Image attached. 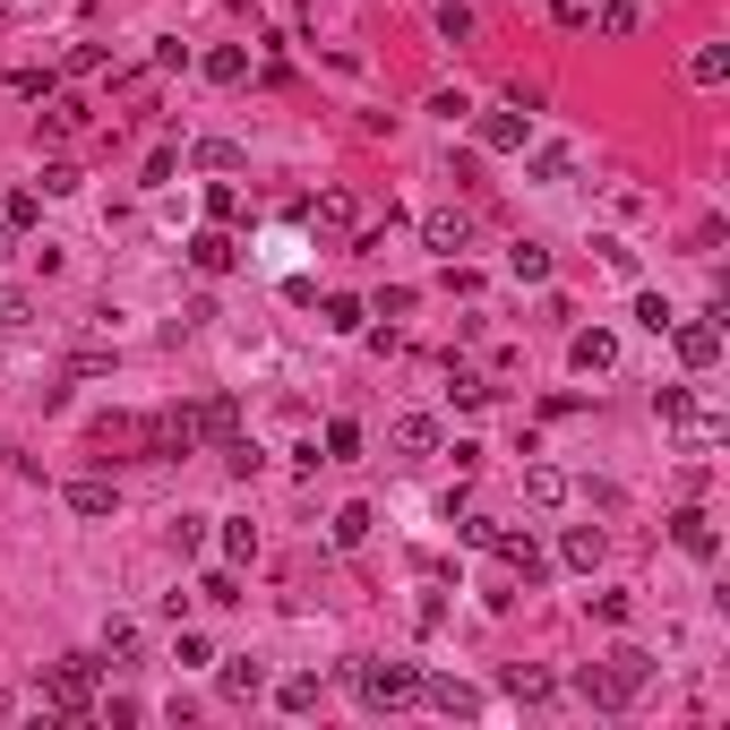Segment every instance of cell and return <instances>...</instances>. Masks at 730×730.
<instances>
[{
    "instance_id": "obj_1",
    "label": "cell",
    "mask_w": 730,
    "mask_h": 730,
    "mask_svg": "<svg viewBox=\"0 0 730 730\" xmlns=\"http://www.w3.org/2000/svg\"><path fill=\"white\" fill-rule=\"evenodd\" d=\"M645 679H653V653H636V645H619V653H601V662H585V704H601V713H619V704L645 697Z\"/></svg>"
},
{
    "instance_id": "obj_2",
    "label": "cell",
    "mask_w": 730,
    "mask_h": 730,
    "mask_svg": "<svg viewBox=\"0 0 730 730\" xmlns=\"http://www.w3.org/2000/svg\"><path fill=\"white\" fill-rule=\"evenodd\" d=\"M43 697H52V722H78L95 704V653H69V662L43 670Z\"/></svg>"
},
{
    "instance_id": "obj_3",
    "label": "cell",
    "mask_w": 730,
    "mask_h": 730,
    "mask_svg": "<svg viewBox=\"0 0 730 730\" xmlns=\"http://www.w3.org/2000/svg\"><path fill=\"white\" fill-rule=\"evenodd\" d=\"M353 679H362V704H378V713H396V704L422 697V670L413 662H362Z\"/></svg>"
},
{
    "instance_id": "obj_4",
    "label": "cell",
    "mask_w": 730,
    "mask_h": 730,
    "mask_svg": "<svg viewBox=\"0 0 730 730\" xmlns=\"http://www.w3.org/2000/svg\"><path fill=\"white\" fill-rule=\"evenodd\" d=\"M138 438H146V456H190V447H206L199 438V404H164L155 422H138Z\"/></svg>"
},
{
    "instance_id": "obj_5",
    "label": "cell",
    "mask_w": 730,
    "mask_h": 730,
    "mask_svg": "<svg viewBox=\"0 0 730 730\" xmlns=\"http://www.w3.org/2000/svg\"><path fill=\"white\" fill-rule=\"evenodd\" d=\"M670 344H679V362H688V369H713V362H722V327H713V310H704V318H670Z\"/></svg>"
},
{
    "instance_id": "obj_6",
    "label": "cell",
    "mask_w": 730,
    "mask_h": 730,
    "mask_svg": "<svg viewBox=\"0 0 730 730\" xmlns=\"http://www.w3.org/2000/svg\"><path fill=\"white\" fill-rule=\"evenodd\" d=\"M525 130H533V112H516V103H507V112H481L473 146H481V155H525Z\"/></svg>"
},
{
    "instance_id": "obj_7",
    "label": "cell",
    "mask_w": 730,
    "mask_h": 730,
    "mask_svg": "<svg viewBox=\"0 0 730 730\" xmlns=\"http://www.w3.org/2000/svg\"><path fill=\"white\" fill-rule=\"evenodd\" d=\"M670 541H679L688 559H713V550H722V533H713V507H697V498H688V507L670 516Z\"/></svg>"
},
{
    "instance_id": "obj_8",
    "label": "cell",
    "mask_w": 730,
    "mask_h": 730,
    "mask_svg": "<svg viewBox=\"0 0 730 730\" xmlns=\"http://www.w3.org/2000/svg\"><path fill=\"white\" fill-rule=\"evenodd\" d=\"M310 233H327V241H353V233H362V206H353V190L310 199Z\"/></svg>"
},
{
    "instance_id": "obj_9",
    "label": "cell",
    "mask_w": 730,
    "mask_h": 730,
    "mask_svg": "<svg viewBox=\"0 0 730 730\" xmlns=\"http://www.w3.org/2000/svg\"><path fill=\"white\" fill-rule=\"evenodd\" d=\"M567 362L585 369V378L619 369V335H610V327H576V335H567Z\"/></svg>"
},
{
    "instance_id": "obj_10",
    "label": "cell",
    "mask_w": 730,
    "mask_h": 730,
    "mask_svg": "<svg viewBox=\"0 0 730 730\" xmlns=\"http://www.w3.org/2000/svg\"><path fill=\"white\" fill-rule=\"evenodd\" d=\"M490 550L507 559V576H525V585H541V576H550V559L533 550V533H507V525H498V541H490Z\"/></svg>"
},
{
    "instance_id": "obj_11",
    "label": "cell",
    "mask_w": 730,
    "mask_h": 730,
    "mask_svg": "<svg viewBox=\"0 0 730 730\" xmlns=\"http://www.w3.org/2000/svg\"><path fill=\"white\" fill-rule=\"evenodd\" d=\"M422 241H430L438 258H456V250H473V215H465V206H438L430 224H422Z\"/></svg>"
},
{
    "instance_id": "obj_12",
    "label": "cell",
    "mask_w": 730,
    "mask_h": 730,
    "mask_svg": "<svg viewBox=\"0 0 730 730\" xmlns=\"http://www.w3.org/2000/svg\"><path fill=\"white\" fill-rule=\"evenodd\" d=\"M585 27H594L601 43H628V34L645 27V9H636V0H594V18H585Z\"/></svg>"
},
{
    "instance_id": "obj_13",
    "label": "cell",
    "mask_w": 730,
    "mask_h": 730,
    "mask_svg": "<svg viewBox=\"0 0 730 730\" xmlns=\"http://www.w3.org/2000/svg\"><path fill=\"white\" fill-rule=\"evenodd\" d=\"M525 498L541 507V516H550V507H567V498H576V481H567L559 465H525Z\"/></svg>"
},
{
    "instance_id": "obj_14",
    "label": "cell",
    "mask_w": 730,
    "mask_h": 730,
    "mask_svg": "<svg viewBox=\"0 0 730 730\" xmlns=\"http://www.w3.org/2000/svg\"><path fill=\"white\" fill-rule=\"evenodd\" d=\"M567 172H576V146H559V138H550V146H533V164H525V181H533V190H559Z\"/></svg>"
},
{
    "instance_id": "obj_15",
    "label": "cell",
    "mask_w": 730,
    "mask_h": 730,
    "mask_svg": "<svg viewBox=\"0 0 730 730\" xmlns=\"http://www.w3.org/2000/svg\"><path fill=\"white\" fill-rule=\"evenodd\" d=\"M498 688H507L516 704H550V688H559V679H550L541 662H507V679H498Z\"/></svg>"
},
{
    "instance_id": "obj_16",
    "label": "cell",
    "mask_w": 730,
    "mask_h": 730,
    "mask_svg": "<svg viewBox=\"0 0 730 730\" xmlns=\"http://www.w3.org/2000/svg\"><path fill=\"white\" fill-rule=\"evenodd\" d=\"M199 438L233 447V438H241V404H233V396H206V404H199Z\"/></svg>"
},
{
    "instance_id": "obj_17",
    "label": "cell",
    "mask_w": 730,
    "mask_h": 730,
    "mask_svg": "<svg viewBox=\"0 0 730 730\" xmlns=\"http://www.w3.org/2000/svg\"><path fill=\"white\" fill-rule=\"evenodd\" d=\"M121 507V490L103 481V473H87V481H69V516H112Z\"/></svg>"
},
{
    "instance_id": "obj_18",
    "label": "cell",
    "mask_w": 730,
    "mask_h": 730,
    "mask_svg": "<svg viewBox=\"0 0 730 730\" xmlns=\"http://www.w3.org/2000/svg\"><path fill=\"white\" fill-rule=\"evenodd\" d=\"M233 258H241L233 233H199L190 241V266H199V275H233Z\"/></svg>"
},
{
    "instance_id": "obj_19",
    "label": "cell",
    "mask_w": 730,
    "mask_h": 730,
    "mask_svg": "<svg viewBox=\"0 0 730 730\" xmlns=\"http://www.w3.org/2000/svg\"><path fill=\"white\" fill-rule=\"evenodd\" d=\"M422 697H430L438 713H456V722H465V713H481V697H473L465 679H422Z\"/></svg>"
},
{
    "instance_id": "obj_20",
    "label": "cell",
    "mask_w": 730,
    "mask_h": 730,
    "mask_svg": "<svg viewBox=\"0 0 730 730\" xmlns=\"http://www.w3.org/2000/svg\"><path fill=\"white\" fill-rule=\"evenodd\" d=\"M396 456H438V422L430 413H404L396 422Z\"/></svg>"
},
{
    "instance_id": "obj_21",
    "label": "cell",
    "mask_w": 730,
    "mask_h": 730,
    "mask_svg": "<svg viewBox=\"0 0 730 730\" xmlns=\"http://www.w3.org/2000/svg\"><path fill=\"white\" fill-rule=\"evenodd\" d=\"M369 525H378V516H369V507H362V498H353V507H335V550H362V541H369Z\"/></svg>"
},
{
    "instance_id": "obj_22",
    "label": "cell",
    "mask_w": 730,
    "mask_h": 730,
    "mask_svg": "<svg viewBox=\"0 0 730 730\" xmlns=\"http://www.w3.org/2000/svg\"><path fill=\"white\" fill-rule=\"evenodd\" d=\"M507 275H516V284H550V250H541V241H516V250H507Z\"/></svg>"
},
{
    "instance_id": "obj_23",
    "label": "cell",
    "mask_w": 730,
    "mask_h": 730,
    "mask_svg": "<svg viewBox=\"0 0 730 730\" xmlns=\"http://www.w3.org/2000/svg\"><path fill=\"white\" fill-rule=\"evenodd\" d=\"M43 130L78 138V130H87V103H78V95H43Z\"/></svg>"
},
{
    "instance_id": "obj_24",
    "label": "cell",
    "mask_w": 730,
    "mask_h": 730,
    "mask_svg": "<svg viewBox=\"0 0 730 730\" xmlns=\"http://www.w3.org/2000/svg\"><path fill=\"white\" fill-rule=\"evenodd\" d=\"M601 550H610V541H601V525H576V533L559 541V559H567V567H601Z\"/></svg>"
},
{
    "instance_id": "obj_25",
    "label": "cell",
    "mask_w": 730,
    "mask_h": 730,
    "mask_svg": "<svg viewBox=\"0 0 730 730\" xmlns=\"http://www.w3.org/2000/svg\"><path fill=\"white\" fill-rule=\"evenodd\" d=\"M206 78H215V87H241V78H250V52H241V43H215V52H206Z\"/></svg>"
},
{
    "instance_id": "obj_26",
    "label": "cell",
    "mask_w": 730,
    "mask_h": 730,
    "mask_svg": "<svg viewBox=\"0 0 730 730\" xmlns=\"http://www.w3.org/2000/svg\"><path fill=\"white\" fill-rule=\"evenodd\" d=\"M190 164H199V172H241V146H233V138H199Z\"/></svg>"
},
{
    "instance_id": "obj_27",
    "label": "cell",
    "mask_w": 730,
    "mask_h": 730,
    "mask_svg": "<svg viewBox=\"0 0 730 730\" xmlns=\"http://www.w3.org/2000/svg\"><path fill=\"white\" fill-rule=\"evenodd\" d=\"M688 78H697V87H722V78H730V43H697Z\"/></svg>"
},
{
    "instance_id": "obj_28",
    "label": "cell",
    "mask_w": 730,
    "mask_h": 730,
    "mask_svg": "<svg viewBox=\"0 0 730 730\" xmlns=\"http://www.w3.org/2000/svg\"><path fill=\"white\" fill-rule=\"evenodd\" d=\"M258 688H266V670H258V662H224V697H233V704H250Z\"/></svg>"
},
{
    "instance_id": "obj_29",
    "label": "cell",
    "mask_w": 730,
    "mask_h": 730,
    "mask_svg": "<svg viewBox=\"0 0 730 730\" xmlns=\"http://www.w3.org/2000/svg\"><path fill=\"white\" fill-rule=\"evenodd\" d=\"M362 456V422H327V465H353Z\"/></svg>"
},
{
    "instance_id": "obj_30",
    "label": "cell",
    "mask_w": 730,
    "mask_h": 730,
    "mask_svg": "<svg viewBox=\"0 0 730 730\" xmlns=\"http://www.w3.org/2000/svg\"><path fill=\"white\" fill-rule=\"evenodd\" d=\"M275 704H284V713H310V704H318V670H301V679H284V688H275Z\"/></svg>"
},
{
    "instance_id": "obj_31",
    "label": "cell",
    "mask_w": 730,
    "mask_h": 730,
    "mask_svg": "<svg viewBox=\"0 0 730 730\" xmlns=\"http://www.w3.org/2000/svg\"><path fill=\"white\" fill-rule=\"evenodd\" d=\"M27 327H34V301L0 284V335H27Z\"/></svg>"
},
{
    "instance_id": "obj_32",
    "label": "cell",
    "mask_w": 730,
    "mask_h": 730,
    "mask_svg": "<svg viewBox=\"0 0 730 730\" xmlns=\"http://www.w3.org/2000/svg\"><path fill=\"white\" fill-rule=\"evenodd\" d=\"M0 224L27 233V224H34V190H0Z\"/></svg>"
},
{
    "instance_id": "obj_33",
    "label": "cell",
    "mask_w": 730,
    "mask_h": 730,
    "mask_svg": "<svg viewBox=\"0 0 730 730\" xmlns=\"http://www.w3.org/2000/svg\"><path fill=\"white\" fill-rule=\"evenodd\" d=\"M224 559H258V525H250V516L224 525Z\"/></svg>"
},
{
    "instance_id": "obj_34",
    "label": "cell",
    "mask_w": 730,
    "mask_h": 730,
    "mask_svg": "<svg viewBox=\"0 0 730 730\" xmlns=\"http://www.w3.org/2000/svg\"><path fill=\"white\" fill-rule=\"evenodd\" d=\"M172 662H181V670H206V662H215V645H206L199 628H181V645H172Z\"/></svg>"
},
{
    "instance_id": "obj_35",
    "label": "cell",
    "mask_w": 730,
    "mask_h": 730,
    "mask_svg": "<svg viewBox=\"0 0 730 730\" xmlns=\"http://www.w3.org/2000/svg\"><path fill=\"white\" fill-rule=\"evenodd\" d=\"M438 34H447V43H465V34H473V9H465V0H438Z\"/></svg>"
},
{
    "instance_id": "obj_36",
    "label": "cell",
    "mask_w": 730,
    "mask_h": 730,
    "mask_svg": "<svg viewBox=\"0 0 730 730\" xmlns=\"http://www.w3.org/2000/svg\"><path fill=\"white\" fill-rule=\"evenodd\" d=\"M670 318H679V310H670V301H662V293H636V327H653V335H662V327H670Z\"/></svg>"
},
{
    "instance_id": "obj_37",
    "label": "cell",
    "mask_w": 730,
    "mask_h": 730,
    "mask_svg": "<svg viewBox=\"0 0 730 730\" xmlns=\"http://www.w3.org/2000/svg\"><path fill=\"white\" fill-rule=\"evenodd\" d=\"M103 653H121V662H130V653H138V619H103Z\"/></svg>"
},
{
    "instance_id": "obj_38",
    "label": "cell",
    "mask_w": 730,
    "mask_h": 730,
    "mask_svg": "<svg viewBox=\"0 0 730 730\" xmlns=\"http://www.w3.org/2000/svg\"><path fill=\"white\" fill-rule=\"evenodd\" d=\"M327 327H335V335H362V301L335 293V301H327Z\"/></svg>"
},
{
    "instance_id": "obj_39",
    "label": "cell",
    "mask_w": 730,
    "mask_h": 730,
    "mask_svg": "<svg viewBox=\"0 0 730 730\" xmlns=\"http://www.w3.org/2000/svg\"><path fill=\"white\" fill-rule=\"evenodd\" d=\"M490 396H498L490 378H473V369H456V404H465V413H481V404H490Z\"/></svg>"
},
{
    "instance_id": "obj_40",
    "label": "cell",
    "mask_w": 730,
    "mask_h": 730,
    "mask_svg": "<svg viewBox=\"0 0 730 730\" xmlns=\"http://www.w3.org/2000/svg\"><path fill=\"white\" fill-rule=\"evenodd\" d=\"M601 266H610L619 284H636V250H628V241H601Z\"/></svg>"
},
{
    "instance_id": "obj_41",
    "label": "cell",
    "mask_w": 730,
    "mask_h": 730,
    "mask_svg": "<svg viewBox=\"0 0 730 730\" xmlns=\"http://www.w3.org/2000/svg\"><path fill=\"white\" fill-rule=\"evenodd\" d=\"M206 541V516H172V550H199Z\"/></svg>"
},
{
    "instance_id": "obj_42",
    "label": "cell",
    "mask_w": 730,
    "mask_h": 730,
    "mask_svg": "<svg viewBox=\"0 0 730 730\" xmlns=\"http://www.w3.org/2000/svg\"><path fill=\"white\" fill-rule=\"evenodd\" d=\"M155 69H190V43H181V34H155Z\"/></svg>"
},
{
    "instance_id": "obj_43",
    "label": "cell",
    "mask_w": 730,
    "mask_h": 730,
    "mask_svg": "<svg viewBox=\"0 0 730 730\" xmlns=\"http://www.w3.org/2000/svg\"><path fill=\"white\" fill-rule=\"evenodd\" d=\"M78 190V164H43V199H69Z\"/></svg>"
},
{
    "instance_id": "obj_44",
    "label": "cell",
    "mask_w": 730,
    "mask_h": 730,
    "mask_svg": "<svg viewBox=\"0 0 730 730\" xmlns=\"http://www.w3.org/2000/svg\"><path fill=\"white\" fill-rule=\"evenodd\" d=\"M199 594H206V601H241V576H233V567H215V576H206Z\"/></svg>"
},
{
    "instance_id": "obj_45",
    "label": "cell",
    "mask_w": 730,
    "mask_h": 730,
    "mask_svg": "<svg viewBox=\"0 0 730 730\" xmlns=\"http://www.w3.org/2000/svg\"><path fill=\"white\" fill-rule=\"evenodd\" d=\"M550 18H559V27H585V18H594V0H550Z\"/></svg>"
},
{
    "instance_id": "obj_46",
    "label": "cell",
    "mask_w": 730,
    "mask_h": 730,
    "mask_svg": "<svg viewBox=\"0 0 730 730\" xmlns=\"http://www.w3.org/2000/svg\"><path fill=\"white\" fill-rule=\"evenodd\" d=\"M0 713H9V688H0Z\"/></svg>"
}]
</instances>
